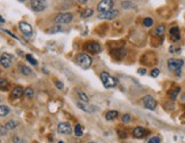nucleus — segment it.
<instances>
[{
  "label": "nucleus",
  "mask_w": 185,
  "mask_h": 143,
  "mask_svg": "<svg viewBox=\"0 0 185 143\" xmlns=\"http://www.w3.org/2000/svg\"><path fill=\"white\" fill-rule=\"evenodd\" d=\"M101 80H102V83H103L104 87H106V88H113V87H116V85H117L116 79H114L110 73H107V72H105V71L101 73Z\"/></svg>",
  "instance_id": "obj_1"
},
{
  "label": "nucleus",
  "mask_w": 185,
  "mask_h": 143,
  "mask_svg": "<svg viewBox=\"0 0 185 143\" xmlns=\"http://www.w3.org/2000/svg\"><path fill=\"white\" fill-rule=\"evenodd\" d=\"M77 63L79 64V67L82 69H88L90 65H91V63H93V60H91V57L88 56L87 54H79L78 55V57H77Z\"/></svg>",
  "instance_id": "obj_2"
},
{
  "label": "nucleus",
  "mask_w": 185,
  "mask_h": 143,
  "mask_svg": "<svg viewBox=\"0 0 185 143\" xmlns=\"http://www.w3.org/2000/svg\"><path fill=\"white\" fill-rule=\"evenodd\" d=\"M113 1L112 0H101L97 5V10L99 13H105V12H109L113 9Z\"/></svg>",
  "instance_id": "obj_3"
},
{
  "label": "nucleus",
  "mask_w": 185,
  "mask_h": 143,
  "mask_svg": "<svg viewBox=\"0 0 185 143\" xmlns=\"http://www.w3.org/2000/svg\"><path fill=\"white\" fill-rule=\"evenodd\" d=\"M30 6L33 12H42L47 7V0H31Z\"/></svg>",
  "instance_id": "obj_4"
},
{
  "label": "nucleus",
  "mask_w": 185,
  "mask_h": 143,
  "mask_svg": "<svg viewBox=\"0 0 185 143\" xmlns=\"http://www.w3.org/2000/svg\"><path fill=\"white\" fill-rule=\"evenodd\" d=\"M73 18V15L71 13H59L55 17V22L57 24H67L70 23Z\"/></svg>",
  "instance_id": "obj_5"
},
{
  "label": "nucleus",
  "mask_w": 185,
  "mask_h": 143,
  "mask_svg": "<svg viewBox=\"0 0 185 143\" xmlns=\"http://www.w3.org/2000/svg\"><path fill=\"white\" fill-rule=\"evenodd\" d=\"M184 62L182 60H177V59H169L168 62H167V65H168V69L170 71H176V70H179V69L183 67Z\"/></svg>",
  "instance_id": "obj_6"
},
{
  "label": "nucleus",
  "mask_w": 185,
  "mask_h": 143,
  "mask_svg": "<svg viewBox=\"0 0 185 143\" xmlns=\"http://www.w3.org/2000/svg\"><path fill=\"white\" fill-rule=\"evenodd\" d=\"M85 51H88L90 53L93 54H96V53H99L101 51H102V47L101 45L98 44V43H95V41H90V43H87L86 45H85Z\"/></svg>",
  "instance_id": "obj_7"
},
{
  "label": "nucleus",
  "mask_w": 185,
  "mask_h": 143,
  "mask_svg": "<svg viewBox=\"0 0 185 143\" xmlns=\"http://www.w3.org/2000/svg\"><path fill=\"white\" fill-rule=\"evenodd\" d=\"M143 104L148 110H154L156 106V101L151 95H146L143 98Z\"/></svg>",
  "instance_id": "obj_8"
},
{
  "label": "nucleus",
  "mask_w": 185,
  "mask_h": 143,
  "mask_svg": "<svg viewBox=\"0 0 185 143\" xmlns=\"http://www.w3.org/2000/svg\"><path fill=\"white\" fill-rule=\"evenodd\" d=\"M119 15V10L118 9H111L109 12H105V13H99L98 18L101 20H113Z\"/></svg>",
  "instance_id": "obj_9"
},
{
  "label": "nucleus",
  "mask_w": 185,
  "mask_h": 143,
  "mask_svg": "<svg viewBox=\"0 0 185 143\" xmlns=\"http://www.w3.org/2000/svg\"><path fill=\"white\" fill-rule=\"evenodd\" d=\"M20 29L23 32V34L26 38H31L33 34V30H32V26L30 25L29 23L26 22H21L20 23Z\"/></svg>",
  "instance_id": "obj_10"
},
{
  "label": "nucleus",
  "mask_w": 185,
  "mask_h": 143,
  "mask_svg": "<svg viewBox=\"0 0 185 143\" xmlns=\"http://www.w3.org/2000/svg\"><path fill=\"white\" fill-rule=\"evenodd\" d=\"M57 131H58V133L63 134V135H69L72 132V127L69 122H59L57 126Z\"/></svg>",
  "instance_id": "obj_11"
},
{
  "label": "nucleus",
  "mask_w": 185,
  "mask_h": 143,
  "mask_svg": "<svg viewBox=\"0 0 185 143\" xmlns=\"http://www.w3.org/2000/svg\"><path fill=\"white\" fill-rule=\"evenodd\" d=\"M0 62H1L2 68H5V69L9 68V67L12 65V62H13V56L8 53H4L1 55V61H0Z\"/></svg>",
  "instance_id": "obj_12"
},
{
  "label": "nucleus",
  "mask_w": 185,
  "mask_h": 143,
  "mask_svg": "<svg viewBox=\"0 0 185 143\" xmlns=\"http://www.w3.org/2000/svg\"><path fill=\"white\" fill-rule=\"evenodd\" d=\"M169 34H170V38L173 41H178L181 39V33H179V29L177 26L171 28L170 31H169Z\"/></svg>",
  "instance_id": "obj_13"
},
{
  "label": "nucleus",
  "mask_w": 185,
  "mask_h": 143,
  "mask_svg": "<svg viewBox=\"0 0 185 143\" xmlns=\"http://www.w3.org/2000/svg\"><path fill=\"white\" fill-rule=\"evenodd\" d=\"M133 135H134V137H136V139H142V137H144V136L146 135V131L143 127H136V128H134Z\"/></svg>",
  "instance_id": "obj_14"
},
{
  "label": "nucleus",
  "mask_w": 185,
  "mask_h": 143,
  "mask_svg": "<svg viewBox=\"0 0 185 143\" xmlns=\"http://www.w3.org/2000/svg\"><path fill=\"white\" fill-rule=\"evenodd\" d=\"M23 94H24V90L22 89V87H15L13 92H12L13 98H21Z\"/></svg>",
  "instance_id": "obj_15"
},
{
  "label": "nucleus",
  "mask_w": 185,
  "mask_h": 143,
  "mask_svg": "<svg viewBox=\"0 0 185 143\" xmlns=\"http://www.w3.org/2000/svg\"><path fill=\"white\" fill-rule=\"evenodd\" d=\"M118 111H114V110H112V111H109V112H106L105 114V119L106 120H113V119H116L117 117H118Z\"/></svg>",
  "instance_id": "obj_16"
},
{
  "label": "nucleus",
  "mask_w": 185,
  "mask_h": 143,
  "mask_svg": "<svg viewBox=\"0 0 185 143\" xmlns=\"http://www.w3.org/2000/svg\"><path fill=\"white\" fill-rule=\"evenodd\" d=\"M8 113H9V108L5 104H1L0 106V116L1 117H6Z\"/></svg>",
  "instance_id": "obj_17"
},
{
  "label": "nucleus",
  "mask_w": 185,
  "mask_h": 143,
  "mask_svg": "<svg viewBox=\"0 0 185 143\" xmlns=\"http://www.w3.org/2000/svg\"><path fill=\"white\" fill-rule=\"evenodd\" d=\"M18 69H20V71L22 72L23 75H25V76H29L32 73V71L30 70V68L25 67V65H18Z\"/></svg>",
  "instance_id": "obj_18"
},
{
  "label": "nucleus",
  "mask_w": 185,
  "mask_h": 143,
  "mask_svg": "<svg viewBox=\"0 0 185 143\" xmlns=\"http://www.w3.org/2000/svg\"><path fill=\"white\" fill-rule=\"evenodd\" d=\"M74 134L75 136H82L83 134V129H82V126L81 125H75V127H74Z\"/></svg>",
  "instance_id": "obj_19"
},
{
  "label": "nucleus",
  "mask_w": 185,
  "mask_h": 143,
  "mask_svg": "<svg viewBox=\"0 0 185 143\" xmlns=\"http://www.w3.org/2000/svg\"><path fill=\"white\" fill-rule=\"evenodd\" d=\"M163 32H165V25H163V24H160V25L156 29V31H154V34H156V36H159V37H161V36L163 34Z\"/></svg>",
  "instance_id": "obj_20"
},
{
  "label": "nucleus",
  "mask_w": 185,
  "mask_h": 143,
  "mask_svg": "<svg viewBox=\"0 0 185 143\" xmlns=\"http://www.w3.org/2000/svg\"><path fill=\"white\" fill-rule=\"evenodd\" d=\"M16 126H17V125H16V121L15 120H9L4 125V127L6 128V129H14Z\"/></svg>",
  "instance_id": "obj_21"
},
{
  "label": "nucleus",
  "mask_w": 185,
  "mask_h": 143,
  "mask_svg": "<svg viewBox=\"0 0 185 143\" xmlns=\"http://www.w3.org/2000/svg\"><path fill=\"white\" fill-rule=\"evenodd\" d=\"M77 106H79V108H80V109H81V110H83V111H86V112H93V111H94V109H90V108H87V106H85V104H83V103H82V102H78V103H77Z\"/></svg>",
  "instance_id": "obj_22"
},
{
  "label": "nucleus",
  "mask_w": 185,
  "mask_h": 143,
  "mask_svg": "<svg viewBox=\"0 0 185 143\" xmlns=\"http://www.w3.org/2000/svg\"><path fill=\"white\" fill-rule=\"evenodd\" d=\"M143 24H144L146 28H150V26H152V25H153V20H152V18H150V17H146V18H144Z\"/></svg>",
  "instance_id": "obj_23"
},
{
  "label": "nucleus",
  "mask_w": 185,
  "mask_h": 143,
  "mask_svg": "<svg viewBox=\"0 0 185 143\" xmlns=\"http://www.w3.org/2000/svg\"><path fill=\"white\" fill-rule=\"evenodd\" d=\"M91 14H93V9H91V8H86V9H85V12L82 13V17L87 18V17H90Z\"/></svg>",
  "instance_id": "obj_24"
},
{
  "label": "nucleus",
  "mask_w": 185,
  "mask_h": 143,
  "mask_svg": "<svg viewBox=\"0 0 185 143\" xmlns=\"http://www.w3.org/2000/svg\"><path fill=\"white\" fill-rule=\"evenodd\" d=\"M33 94H34V92L32 88H26V89L24 90V95L26 96V98H33Z\"/></svg>",
  "instance_id": "obj_25"
},
{
  "label": "nucleus",
  "mask_w": 185,
  "mask_h": 143,
  "mask_svg": "<svg viewBox=\"0 0 185 143\" xmlns=\"http://www.w3.org/2000/svg\"><path fill=\"white\" fill-rule=\"evenodd\" d=\"M77 93L79 94V96H80V98H81V101H83V102H88V96H87L83 92H81V90H77Z\"/></svg>",
  "instance_id": "obj_26"
},
{
  "label": "nucleus",
  "mask_w": 185,
  "mask_h": 143,
  "mask_svg": "<svg viewBox=\"0 0 185 143\" xmlns=\"http://www.w3.org/2000/svg\"><path fill=\"white\" fill-rule=\"evenodd\" d=\"M25 57H26V60L29 61L31 64H33V65H37V64H38V62L36 61V59H34V57H32V56H31L30 54H28V55H26Z\"/></svg>",
  "instance_id": "obj_27"
},
{
  "label": "nucleus",
  "mask_w": 185,
  "mask_h": 143,
  "mask_svg": "<svg viewBox=\"0 0 185 143\" xmlns=\"http://www.w3.org/2000/svg\"><path fill=\"white\" fill-rule=\"evenodd\" d=\"M178 93H179V87H176L175 89L173 90L170 93V98L171 100H175V98H177V95H178Z\"/></svg>",
  "instance_id": "obj_28"
},
{
  "label": "nucleus",
  "mask_w": 185,
  "mask_h": 143,
  "mask_svg": "<svg viewBox=\"0 0 185 143\" xmlns=\"http://www.w3.org/2000/svg\"><path fill=\"white\" fill-rule=\"evenodd\" d=\"M169 52H170V53H179V52H181V48H179V47H176V46H170V47H169Z\"/></svg>",
  "instance_id": "obj_29"
},
{
  "label": "nucleus",
  "mask_w": 185,
  "mask_h": 143,
  "mask_svg": "<svg viewBox=\"0 0 185 143\" xmlns=\"http://www.w3.org/2000/svg\"><path fill=\"white\" fill-rule=\"evenodd\" d=\"M148 143H160V137H158V136L151 137V139L148 140Z\"/></svg>",
  "instance_id": "obj_30"
},
{
  "label": "nucleus",
  "mask_w": 185,
  "mask_h": 143,
  "mask_svg": "<svg viewBox=\"0 0 185 143\" xmlns=\"http://www.w3.org/2000/svg\"><path fill=\"white\" fill-rule=\"evenodd\" d=\"M159 73H160V71H159V69H153V70L151 71V77H153V78H156V77H158V76H159Z\"/></svg>",
  "instance_id": "obj_31"
},
{
  "label": "nucleus",
  "mask_w": 185,
  "mask_h": 143,
  "mask_svg": "<svg viewBox=\"0 0 185 143\" xmlns=\"http://www.w3.org/2000/svg\"><path fill=\"white\" fill-rule=\"evenodd\" d=\"M121 120L124 121V122H128V121L130 120V114H128V113L124 114V116H122V118H121Z\"/></svg>",
  "instance_id": "obj_32"
},
{
  "label": "nucleus",
  "mask_w": 185,
  "mask_h": 143,
  "mask_svg": "<svg viewBox=\"0 0 185 143\" xmlns=\"http://www.w3.org/2000/svg\"><path fill=\"white\" fill-rule=\"evenodd\" d=\"M132 6H134V5L130 1H124V2H122V7L124 8H130Z\"/></svg>",
  "instance_id": "obj_33"
},
{
  "label": "nucleus",
  "mask_w": 185,
  "mask_h": 143,
  "mask_svg": "<svg viewBox=\"0 0 185 143\" xmlns=\"http://www.w3.org/2000/svg\"><path fill=\"white\" fill-rule=\"evenodd\" d=\"M0 83H1V89L5 90V85H7V80L5 79V78H1V80H0Z\"/></svg>",
  "instance_id": "obj_34"
},
{
  "label": "nucleus",
  "mask_w": 185,
  "mask_h": 143,
  "mask_svg": "<svg viewBox=\"0 0 185 143\" xmlns=\"http://www.w3.org/2000/svg\"><path fill=\"white\" fill-rule=\"evenodd\" d=\"M55 84H56V86L58 87V89H63V87H64L63 83H61V81H55Z\"/></svg>",
  "instance_id": "obj_35"
},
{
  "label": "nucleus",
  "mask_w": 185,
  "mask_h": 143,
  "mask_svg": "<svg viewBox=\"0 0 185 143\" xmlns=\"http://www.w3.org/2000/svg\"><path fill=\"white\" fill-rule=\"evenodd\" d=\"M138 73L140 75H145L146 73V70L145 69H138Z\"/></svg>",
  "instance_id": "obj_36"
},
{
  "label": "nucleus",
  "mask_w": 185,
  "mask_h": 143,
  "mask_svg": "<svg viewBox=\"0 0 185 143\" xmlns=\"http://www.w3.org/2000/svg\"><path fill=\"white\" fill-rule=\"evenodd\" d=\"M62 30V28L61 26H57V28H55V29H53L52 32H55V31H61Z\"/></svg>",
  "instance_id": "obj_37"
},
{
  "label": "nucleus",
  "mask_w": 185,
  "mask_h": 143,
  "mask_svg": "<svg viewBox=\"0 0 185 143\" xmlns=\"http://www.w3.org/2000/svg\"><path fill=\"white\" fill-rule=\"evenodd\" d=\"M79 2H81V4H86L87 2V0H78Z\"/></svg>",
  "instance_id": "obj_38"
},
{
  "label": "nucleus",
  "mask_w": 185,
  "mask_h": 143,
  "mask_svg": "<svg viewBox=\"0 0 185 143\" xmlns=\"http://www.w3.org/2000/svg\"><path fill=\"white\" fill-rule=\"evenodd\" d=\"M18 1H21V2H23V1H25V0H18Z\"/></svg>",
  "instance_id": "obj_39"
},
{
  "label": "nucleus",
  "mask_w": 185,
  "mask_h": 143,
  "mask_svg": "<svg viewBox=\"0 0 185 143\" xmlns=\"http://www.w3.org/2000/svg\"><path fill=\"white\" fill-rule=\"evenodd\" d=\"M90 143H93V142H90Z\"/></svg>",
  "instance_id": "obj_40"
}]
</instances>
